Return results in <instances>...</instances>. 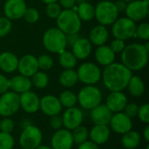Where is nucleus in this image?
Listing matches in <instances>:
<instances>
[{"label":"nucleus","mask_w":149,"mask_h":149,"mask_svg":"<svg viewBox=\"0 0 149 149\" xmlns=\"http://www.w3.org/2000/svg\"><path fill=\"white\" fill-rule=\"evenodd\" d=\"M133 72L122 63H112L101 72L103 84L110 92H122L127 88Z\"/></svg>","instance_id":"obj_1"},{"label":"nucleus","mask_w":149,"mask_h":149,"mask_svg":"<svg viewBox=\"0 0 149 149\" xmlns=\"http://www.w3.org/2000/svg\"><path fill=\"white\" fill-rule=\"evenodd\" d=\"M149 52L145 45L139 43H132L126 45L121 52V63L129 70H142L148 62Z\"/></svg>","instance_id":"obj_2"},{"label":"nucleus","mask_w":149,"mask_h":149,"mask_svg":"<svg viewBox=\"0 0 149 149\" xmlns=\"http://www.w3.org/2000/svg\"><path fill=\"white\" fill-rule=\"evenodd\" d=\"M42 42L45 48L52 53L59 54L67 46L65 34L58 27H52L46 30L43 35Z\"/></svg>","instance_id":"obj_3"},{"label":"nucleus","mask_w":149,"mask_h":149,"mask_svg":"<svg viewBox=\"0 0 149 149\" xmlns=\"http://www.w3.org/2000/svg\"><path fill=\"white\" fill-rule=\"evenodd\" d=\"M57 27L65 34L79 33L81 29L82 21L79 17L76 11L72 9L61 10L58 17L56 18Z\"/></svg>","instance_id":"obj_4"},{"label":"nucleus","mask_w":149,"mask_h":149,"mask_svg":"<svg viewBox=\"0 0 149 149\" xmlns=\"http://www.w3.org/2000/svg\"><path fill=\"white\" fill-rule=\"evenodd\" d=\"M95 8L94 17L102 25H111L118 18L119 12L114 3L110 0H102L98 3Z\"/></svg>","instance_id":"obj_5"},{"label":"nucleus","mask_w":149,"mask_h":149,"mask_svg":"<svg viewBox=\"0 0 149 149\" xmlns=\"http://www.w3.org/2000/svg\"><path fill=\"white\" fill-rule=\"evenodd\" d=\"M77 100L82 108L86 110H92L101 104L102 94L98 87L94 86H86L79 92Z\"/></svg>","instance_id":"obj_6"},{"label":"nucleus","mask_w":149,"mask_h":149,"mask_svg":"<svg viewBox=\"0 0 149 149\" xmlns=\"http://www.w3.org/2000/svg\"><path fill=\"white\" fill-rule=\"evenodd\" d=\"M112 34L114 38L121 39L123 41L135 38L136 24L127 17H120L112 24Z\"/></svg>","instance_id":"obj_7"},{"label":"nucleus","mask_w":149,"mask_h":149,"mask_svg":"<svg viewBox=\"0 0 149 149\" xmlns=\"http://www.w3.org/2000/svg\"><path fill=\"white\" fill-rule=\"evenodd\" d=\"M77 72L78 79L86 86H94L101 79V70L94 63L86 62L81 64Z\"/></svg>","instance_id":"obj_8"},{"label":"nucleus","mask_w":149,"mask_h":149,"mask_svg":"<svg viewBox=\"0 0 149 149\" xmlns=\"http://www.w3.org/2000/svg\"><path fill=\"white\" fill-rule=\"evenodd\" d=\"M43 140L41 130L33 125H28L24 127L19 136V144L23 149H35Z\"/></svg>","instance_id":"obj_9"},{"label":"nucleus","mask_w":149,"mask_h":149,"mask_svg":"<svg viewBox=\"0 0 149 149\" xmlns=\"http://www.w3.org/2000/svg\"><path fill=\"white\" fill-rule=\"evenodd\" d=\"M19 108V94L12 91H8L1 94L0 115L2 117H10L14 115Z\"/></svg>","instance_id":"obj_10"},{"label":"nucleus","mask_w":149,"mask_h":149,"mask_svg":"<svg viewBox=\"0 0 149 149\" xmlns=\"http://www.w3.org/2000/svg\"><path fill=\"white\" fill-rule=\"evenodd\" d=\"M148 3L142 0H133L127 3L125 10L126 17L134 22L141 21L148 15Z\"/></svg>","instance_id":"obj_11"},{"label":"nucleus","mask_w":149,"mask_h":149,"mask_svg":"<svg viewBox=\"0 0 149 149\" xmlns=\"http://www.w3.org/2000/svg\"><path fill=\"white\" fill-rule=\"evenodd\" d=\"M61 117L64 127L69 131H72L74 128L82 125L84 120V114L82 110L76 107L66 108Z\"/></svg>","instance_id":"obj_12"},{"label":"nucleus","mask_w":149,"mask_h":149,"mask_svg":"<svg viewBox=\"0 0 149 149\" xmlns=\"http://www.w3.org/2000/svg\"><path fill=\"white\" fill-rule=\"evenodd\" d=\"M109 125L111 129L119 134H124L133 128L132 119H130L123 112L115 113L113 114Z\"/></svg>","instance_id":"obj_13"},{"label":"nucleus","mask_w":149,"mask_h":149,"mask_svg":"<svg viewBox=\"0 0 149 149\" xmlns=\"http://www.w3.org/2000/svg\"><path fill=\"white\" fill-rule=\"evenodd\" d=\"M26 8L24 0H6L3 5L4 17L10 20L20 19L23 17Z\"/></svg>","instance_id":"obj_14"},{"label":"nucleus","mask_w":149,"mask_h":149,"mask_svg":"<svg viewBox=\"0 0 149 149\" xmlns=\"http://www.w3.org/2000/svg\"><path fill=\"white\" fill-rule=\"evenodd\" d=\"M51 144L52 149H72L73 146L72 132L65 128L56 130L52 136Z\"/></svg>","instance_id":"obj_15"},{"label":"nucleus","mask_w":149,"mask_h":149,"mask_svg":"<svg viewBox=\"0 0 149 149\" xmlns=\"http://www.w3.org/2000/svg\"><path fill=\"white\" fill-rule=\"evenodd\" d=\"M62 106L58 97L48 94L45 95L40 99L39 109L45 115L52 117L54 115H58L62 111Z\"/></svg>","instance_id":"obj_16"},{"label":"nucleus","mask_w":149,"mask_h":149,"mask_svg":"<svg viewBox=\"0 0 149 149\" xmlns=\"http://www.w3.org/2000/svg\"><path fill=\"white\" fill-rule=\"evenodd\" d=\"M40 99L34 92L27 91L19 94L20 108L27 113H35L39 110Z\"/></svg>","instance_id":"obj_17"},{"label":"nucleus","mask_w":149,"mask_h":149,"mask_svg":"<svg viewBox=\"0 0 149 149\" xmlns=\"http://www.w3.org/2000/svg\"><path fill=\"white\" fill-rule=\"evenodd\" d=\"M23 76L31 78L35 72L38 71L37 58L32 54H25L18 58V65L17 69Z\"/></svg>","instance_id":"obj_18"},{"label":"nucleus","mask_w":149,"mask_h":149,"mask_svg":"<svg viewBox=\"0 0 149 149\" xmlns=\"http://www.w3.org/2000/svg\"><path fill=\"white\" fill-rule=\"evenodd\" d=\"M127 103V98L125 93L122 92H111L107 98L106 106L113 113H115L123 112Z\"/></svg>","instance_id":"obj_19"},{"label":"nucleus","mask_w":149,"mask_h":149,"mask_svg":"<svg viewBox=\"0 0 149 149\" xmlns=\"http://www.w3.org/2000/svg\"><path fill=\"white\" fill-rule=\"evenodd\" d=\"M90 111V117L94 125H109L113 113L106 105L100 104L99 106H97Z\"/></svg>","instance_id":"obj_20"},{"label":"nucleus","mask_w":149,"mask_h":149,"mask_svg":"<svg viewBox=\"0 0 149 149\" xmlns=\"http://www.w3.org/2000/svg\"><path fill=\"white\" fill-rule=\"evenodd\" d=\"M93 49V45L88 38H79L72 46V52L77 59L84 60L87 58Z\"/></svg>","instance_id":"obj_21"},{"label":"nucleus","mask_w":149,"mask_h":149,"mask_svg":"<svg viewBox=\"0 0 149 149\" xmlns=\"http://www.w3.org/2000/svg\"><path fill=\"white\" fill-rule=\"evenodd\" d=\"M110 137V129L108 126L94 125L89 131V138L91 141L100 145H104L107 142Z\"/></svg>","instance_id":"obj_22"},{"label":"nucleus","mask_w":149,"mask_h":149,"mask_svg":"<svg viewBox=\"0 0 149 149\" xmlns=\"http://www.w3.org/2000/svg\"><path fill=\"white\" fill-rule=\"evenodd\" d=\"M9 82L10 89L17 94H21L23 93L30 91L32 86L31 78L23 76L21 74L13 76L11 79H9Z\"/></svg>","instance_id":"obj_23"},{"label":"nucleus","mask_w":149,"mask_h":149,"mask_svg":"<svg viewBox=\"0 0 149 149\" xmlns=\"http://www.w3.org/2000/svg\"><path fill=\"white\" fill-rule=\"evenodd\" d=\"M94 57L99 65L107 66L114 62L115 53L112 51L109 45H103L97 46L94 52Z\"/></svg>","instance_id":"obj_24"},{"label":"nucleus","mask_w":149,"mask_h":149,"mask_svg":"<svg viewBox=\"0 0 149 149\" xmlns=\"http://www.w3.org/2000/svg\"><path fill=\"white\" fill-rule=\"evenodd\" d=\"M109 38V32L107 26L98 24L94 26L89 33V41L92 45L100 46L106 44Z\"/></svg>","instance_id":"obj_25"},{"label":"nucleus","mask_w":149,"mask_h":149,"mask_svg":"<svg viewBox=\"0 0 149 149\" xmlns=\"http://www.w3.org/2000/svg\"><path fill=\"white\" fill-rule=\"evenodd\" d=\"M18 65V58L10 52H3L0 53V69L6 72L11 73L17 71Z\"/></svg>","instance_id":"obj_26"},{"label":"nucleus","mask_w":149,"mask_h":149,"mask_svg":"<svg viewBox=\"0 0 149 149\" xmlns=\"http://www.w3.org/2000/svg\"><path fill=\"white\" fill-rule=\"evenodd\" d=\"M141 143V135L137 131L130 130L122 134L121 144L126 149H135Z\"/></svg>","instance_id":"obj_27"},{"label":"nucleus","mask_w":149,"mask_h":149,"mask_svg":"<svg viewBox=\"0 0 149 149\" xmlns=\"http://www.w3.org/2000/svg\"><path fill=\"white\" fill-rule=\"evenodd\" d=\"M77 14L81 21L88 22L93 19L95 15V8L92 3L86 1L79 3L77 6Z\"/></svg>","instance_id":"obj_28"},{"label":"nucleus","mask_w":149,"mask_h":149,"mask_svg":"<svg viewBox=\"0 0 149 149\" xmlns=\"http://www.w3.org/2000/svg\"><path fill=\"white\" fill-rule=\"evenodd\" d=\"M130 94L134 97H141L145 92V84L139 76H132L127 86Z\"/></svg>","instance_id":"obj_29"},{"label":"nucleus","mask_w":149,"mask_h":149,"mask_svg":"<svg viewBox=\"0 0 149 149\" xmlns=\"http://www.w3.org/2000/svg\"><path fill=\"white\" fill-rule=\"evenodd\" d=\"M59 83L64 87H72L79 81L77 72L73 69H65L59 76Z\"/></svg>","instance_id":"obj_30"},{"label":"nucleus","mask_w":149,"mask_h":149,"mask_svg":"<svg viewBox=\"0 0 149 149\" xmlns=\"http://www.w3.org/2000/svg\"><path fill=\"white\" fill-rule=\"evenodd\" d=\"M77 58L70 51H63L58 54V62L64 69H73L77 64Z\"/></svg>","instance_id":"obj_31"},{"label":"nucleus","mask_w":149,"mask_h":149,"mask_svg":"<svg viewBox=\"0 0 149 149\" xmlns=\"http://www.w3.org/2000/svg\"><path fill=\"white\" fill-rule=\"evenodd\" d=\"M58 100L61 103L62 107H65V108L75 107V105L78 102L77 95L70 90H65L62 92L59 95Z\"/></svg>","instance_id":"obj_32"},{"label":"nucleus","mask_w":149,"mask_h":149,"mask_svg":"<svg viewBox=\"0 0 149 149\" xmlns=\"http://www.w3.org/2000/svg\"><path fill=\"white\" fill-rule=\"evenodd\" d=\"M31 78L32 86L38 89H44L49 84V77L44 71H38Z\"/></svg>","instance_id":"obj_33"},{"label":"nucleus","mask_w":149,"mask_h":149,"mask_svg":"<svg viewBox=\"0 0 149 149\" xmlns=\"http://www.w3.org/2000/svg\"><path fill=\"white\" fill-rule=\"evenodd\" d=\"M71 132H72L73 144L79 145V144L86 141L87 139L89 138V132H88L87 128L82 125L74 128Z\"/></svg>","instance_id":"obj_34"},{"label":"nucleus","mask_w":149,"mask_h":149,"mask_svg":"<svg viewBox=\"0 0 149 149\" xmlns=\"http://www.w3.org/2000/svg\"><path fill=\"white\" fill-rule=\"evenodd\" d=\"M38 69L41 71H48L53 66V59L48 54H42L37 58Z\"/></svg>","instance_id":"obj_35"},{"label":"nucleus","mask_w":149,"mask_h":149,"mask_svg":"<svg viewBox=\"0 0 149 149\" xmlns=\"http://www.w3.org/2000/svg\"><path fill=\"white\" fill-rule=\"evenodd\" d=\"M15 140L9 133L0 132V149H13Z\"/></svg>","instance_id":"obj_36"},{"label":"nucleus","mask_w":149,"mask_h":149,"mask_svg":"<svg viewBox=\"0 0 149 149\" xmlns=\"http://www.w3.org/2000/svg\"><path fill=\"white\" fill-rule=\"evenodd\" d=\"M23 17L25 20V22H27L29 24H34V23L38 22L39 19V12L34 7L26 8Z\"/></svg>","instance_id":"obj_37"},{"label":"nucleus","mask_w":149,"mask_h":149,"mask_svg":"<svg viewBox=\"0 0 149 149\" xmlns=\"http://www.w3.org/2000/svg\"><path fill=\"white\" fill-rule=\"evenodd\" d=\"M135 38H139L142 40H148L149 39V24L148 23L144 22L136 26L135 31Z\"/></svg>","instance_id":"obj_38"},{"label":"nucleus","mask_w":149,"mask_h":149,"mask_svg":"<svg viewBox=\"0 0 149 149\" xmlns=\"http://www.w3.org/2000/svg\"><path fill=\"white\" fill-rule=\"evenodd\" d=\"M61 6L58 3V2L55 3H47L46 7H45V12L46 15L53 19H56L58 15L61 12Z\"/></svg>","instance_id":"obj_39"},{"label":"nucleus","mask_w":149,"mask_h":149,"mask_svg":"<svg viewBox=\"0 0 149 149\" xmlns=\"http://www.w3.org/2000/svg\"><path fill=\"white\" fill-rule=\"evenodd\" d=\"M12 29L11 20L6 17H0V38H3L8 35Z\"/></svg>","instance_id":"obj_40"},{"label":"nucleus","mask_w":149,"mask_h":149,"mask_svg":"<svg viewBox=\"0 0 149 149\" xmlns=\"http://www.w3.org/2000/svg\"><path fill=\"white\" fill-rule=\"evenodd\" d=\"M15 128V123L10 119V117H3L0 121V132L10 134Z\"/></svg>","instance_id":"obj_41"},{"label":"nucleus","mask_w":149,"mask_h":149,"mask_svg":"<svg viewBox=\"0 0 149 149\" xmlns=\"http://www.w3.org/2000/svg\"><path fill=\"white\" fill-rule=\"evenodd\" d=\"M137 117L139 120L143 122L146 125H148L149 123V105L148 104H143L141 107H139Z\"/></svg>","instance_id":"obj_42"},{"label":"nucleus","mask_w":149,"mask_h":149,"mask_svg":"<svg viewBox=\"0 0 149 149\" xmlns=\"http://www.w3.org/2000/svg\"><path fill=\"white\" fill-rule=\"evenodd\" d=\"M138 110H139V106L135 103H127V106L124 108V113L126 115H127L130 119H134L135 117H137V113H138Z\"/></svg>","instance_id":"obj_43"},{"label":"nucleus","mask_w":149,"mask_h":149,"mask_svg":"<svg viewBox=\"0 0 149 149\" xmlns=\"http://www.w3.org/2000/svg\"><path fill=\"white\" fill-rule=\"evenodd\" d=\"M109 47L112 49V51L116 54V53H121L122 51L124 50V48L126 47V44H125V41L121 40V39H118V38H114Z\"/></svg>","instance_id":"obj_44"},{"label":"nucleus","mask_w":149,"mask_h":149,"mask_svg":"<svg viewBox=\"0 0 149 149\" xmlns=\"http://www.w3.org/2000/svg\"><path fill=\"white\" fill-rule=\"evenodd\" d=\"M50 126L52 128H53L55 130H58V129L62 128V127H63L62 117L59 114L52 116L50 119Z\"/></svg>","instance_id":"obj_45"},{"label":"nucleus","mask_w":149,"mask_h":149,"mask_svg":"<svg viewBox=\"0 0 149 149\" xmlns=\"http://www.w3.org/2000/svg\"><path fill=\"white\" fill-rule=\"evenodd\" d=\"M9 90H10L9 79L0 73V94H3L8 92Z\"/></svg>","instance_id":"obj_46"},{"label":"nucleus","mask_w":149,"mask_h":149,"mask_svg":"<svg viewBox=\"0 0 149 149\" xmlns=\"http://www.w3.org/2000/svg\"><path fill=\"white\" fill-rule=\"evenodd\" d=\"M66 38V45L69 46H72L74 43L79 38V36L78 33H72V34H65Z\"/></svg>","instance_id":"obj_47"},{"label":"nucleus","mask_w":149,"mask_h":149,"mask_svg":"<svg viewBox=\"0 0 149 149\" xmlns=\"http://www.w3.org/2000/svg\"><path fill=\"white\" fill-rule=\"evenodd\" d=\"M78 149H100L99 146L91 141H86L79 145H78Z\"/></svg>","instance_id":"obj_48"},{"label":"nucleus","mask_w":149,"mask_h":149,"mask_svg":"<svg viewBox=\"0 0 149 149\" xmlns=\"http://www.w3.org/2000/svg\"><path fill=\"white\" fill-rule=\"evenodd\" d=\"M58 1L59 2L58 4L61 6V8L63 7L64 10L72 9L76 4V1L75 0H58Z\"/></svg>","instance_id":"obj_49"},{"label":"nucleus","mask_w":149,"mask_h":149,"mask_svg":"<svg viewBox=\"0 0 149 149\" xmlns=\"http://www.w3.org/2000/svg\"><path fill=\"white\" fill-rule=\"evenodd\" d=\"M114 3V5L118 10V12H125L126 10V8H127V3L125 2L124 0H117Z\"/></svg>","instance_id":"obj_50"},{"label":"nucleus","mask_w":149,"mask_h":149,"mask_svg":"<svg viewBox=\"0 0 149 149\" xmlns=\"http://www.w3.org/2000/svg\"><path fill=\"white\" fill-rule=\"evenodd\" d=\"M143 137H144V139H145V141H147V142H148L149 141V126L148 125H147L146 126V127L144 128V130H143Z\"/></svg>","instance_id":"obj_51"},{"label":"nucleus","mask_w":149,"mask_h":149,"mask_svg":"<svg viewBox=\"0 0 149 149\" xmlns=\"http://www.w3.org/2000/svg\"><path fill=\"white\" fill-rule=\"evenodd\" d=\"M35 149H52V147H49V146H46V145H42L40 144L38 148H36Z\"/></svg>","instance_id":"obj_52"},{"label":"nucleus","mask_w":149,"mask_h":149,"mask_svg":"<svg viewBox=\"0 0 149 149\" xmlns=\"http://www.w3.org/2000/svg\"><path fill=\"white\" fill-rule=\"evenodd\" d=\"M43 3H45V4L47 3H55V2H58V0H41Z\"/></svg>","instance_id":"obj_53"},{"label":"nucleus","mask_w":149,"mask_h":149,"mask_svg":"<svg viewBox=\"0 0 149 149\" xmlns=\"http://www.w3.org/2000/svg\"><path fill=\"white\" fill-rule=\"evenodd\" d=\"M75 1H76V3H80L86 2V0H75Z\"/></svg>","instance_id":"obj_54"},{"label":"nucleus","mask_w":149,"mask_h":149,"mask_svg":"<svg viewBox=\"0 0 149 149\" xmlns=\"http://www.w3.org/2000/svg\"><path fill=\"white\" fill-rule=\"evenodd\" d=\"M143 2H145V3H148L149 4V0H142Z\"/></svg>","instance_id":"obj_55"},{"label":"nucleus","mask_w":149,"mask_h":149,"mask_svg":"<svg viewBox=\"0 0 149 149\" xmlns=\"http://www.w3.org/2000/svg\"><path fill=\"white\" fill-rule=\"evenodd\" d=\"M125 2H127V3H129V2H131V1H133V0H124Z\"/></svg>","instance_id":"obj_56"},{"label":"nucleus","mask_w":149,"mask_h":149,"mask_svg":"<svg viewBox=\"0 0 149 149\" xmlns=\"http://www.w3.org/2000/svg\"><path fill=\"white\" fill-rule=\"evenodd\" d=\"M146 149H149V147H148V146H147V148H146Z\"/></svg>","instance_id":"obj_57"}]
</instances>
